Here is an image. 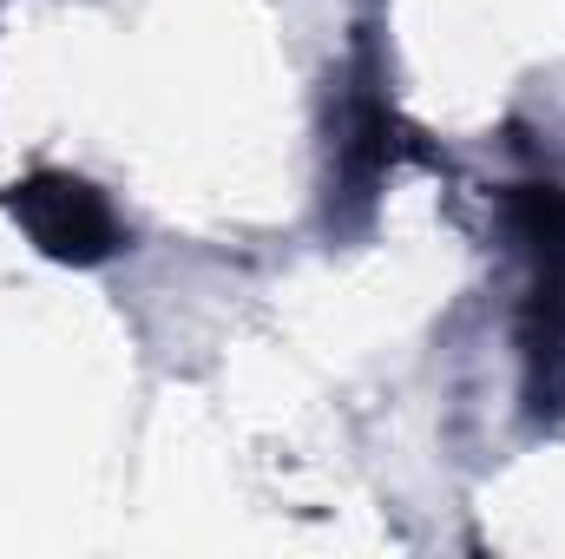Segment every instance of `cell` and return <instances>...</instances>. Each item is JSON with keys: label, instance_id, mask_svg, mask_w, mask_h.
<instances>
[{"label": "cell", "instance_id": "obj_1", "mask_svg": "<svg viewBox=\"0 0 565 559\" xmlns=\"http://www.w3.org/2000/svg\"><path fill=\"white\" fill-rule=\"evenodd\" d=\"M500 238L526 264L520 296V395L533 428L565 421V184L520 178L500 191Z\"/></svg>", "mask_w": 565, "mask_h": 559}, {"label": "cell", "instance_id": "obj_2", "mask_svg": "<svg viewBox=\"0 0 565 559\" xmlns=\"http://www.w3.org/2000/svg\"><path fill=\"white\" fill-rule=\"evenodd\" d=\"M402 165H440V151L395 113L382 53L362 40L342 73V99H335V126H329V231H362L375 218L382 184Z\"/></svg>", "mask_w": 565, "mask_h": 559}, {"label": "cell", "instance_id": "obj_3", "mask_svg": "<svg viewBox=\"0 0 565 559\" xmlns=\"http://www.w3.org/2000/svg\"><path fill=\"white\" fill-rule=\"evenodd\" d=\"M0 211H7V218L20 224V238H26L46 264H60V271H99V264H113V257L132 244L119 204H113L93 178L60 171V165H40V171L13 178V184L0 191Z\"/></svg>", "mask_w": 565, "mask_h": 559}]
</instances>
